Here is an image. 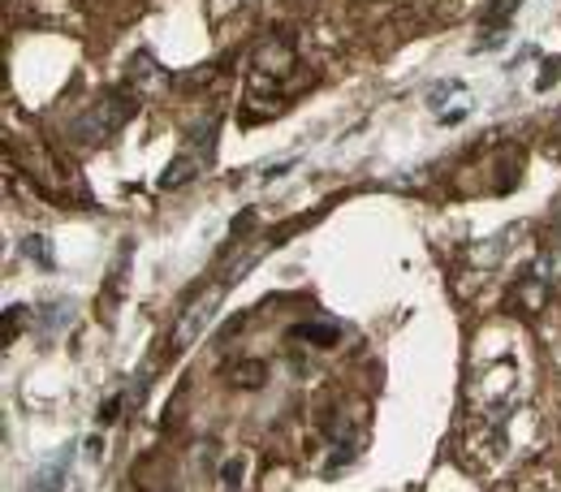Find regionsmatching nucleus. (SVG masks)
<instances>
[{"instance_id": "nucleus-8", "label": "nucleus", "mask_w": 561, "mask_h": 492, "mask_svg": "<svg viewBox=\"0 0 561 492\" xmlns=\"http://www.w3.org/2000/svg\"><path fill=\"white\" fill-rule=\"evenodd\" d=\"M122 415V398H113V402H104V411H100V423H113Z\"/></svg>"}, {"instance_id": "nucleus-2", "label": "nucleus", "mask_w": 561, "mask_h": 492, "mask_svg": "<svg viewBox=\"0 0 561 492\" xmlns=\"http://www.w3.org/2000/svg\"><path fill=\"white\" fill-rule=\"evenodd\" d=\"M117 100H122V95H108V100H100L95 108H87V113L70 126L73 142L95 147V142H104L108 135H117V126L135 113V104H122V108H117Z\"/></svg>"}, {"instance_id": "nucleus-1", "label": "nucleus", "mask_w": 561, "mask_h": 492, "mask_svg": "<svg viewBox=\"0 0 561 492\" xmlns=\"http://www.w3.org/2000/svg\"><path fill=\"white\" fill-rule=\"evenodd\" d=\"M216 130H220V117H204L199 126H191L186 147L178 151V160H173V164H169V173L160 178V186H164V191H173V186H182V182H191V178H199V173L208 169L211 147H216Z\"/></svg>"}, {"instance_id": "nucleus-3", "label": "nucleus", "mask_w": 561, "mask_h": 492, "mask_svg": "<svg viewBox=\"0 0 561 492\" xmlns=\"http://www.w3.org/2000/svg\"><path fill=\"white\" fill-rule=\"evenodd\" d=\"M229 289H233L229 282L211 285L199 302H191V307L182 311V320H178V329H173V337H169V342H173V354L191 351V346L199 342V333L211 324V316L220 311V302H225V294H229Z\"/></svg>"}, {"instance_id": "nucleus-7", "label": "nucleus", "mask_w": 561, "mask_h": 492, "mask_svg": "<svg viewBox=\"0 0 561 492\" xmlns=\"http://www.w3.org/2000/svg\"><path fill=\"white\" fill-rule=\"evenodd\" d=\"M225 489H242V458H233V462H225Z\"/></svg>"}, {"instance_id": "nucleus-5", "label": "nucleus", "mask_w": 561, "mask_h": 492, "mask_svg": "<svg viewBox=\"0 0 561 492\" xmlns=\"http://www.w3.org/2000/svg\"><path fill=\"white\" fill-rule=\"evenodd\" d=\"M229 376H233V380H229L233 389H260V385L268 380V367H264V363H233Z\"/></svg>"}, {"instance_id": "nucleus-4", "label": "nucleus", "mask_w": 561, "mask_h": 492, "mask_svg": "<svg viewBox=\"0 0 561 492\" xmlns=\"http://www.w3.org/2000/svg\"><path fill=\"white\" fill-rule=\"evenodd\" d=\"M289 337H294V342H311V346L329 351V346H337V342H342V329H337V324H320V320H316V324H294V329H289Z\"/></svg>"}, {"instance_id": "nucleus-6", "label": "nucleus", "mask_w": 561, "mask_h": 492, "mask_svg": "<svg viewBox=\"0 0 561 492\" xmlns=\"http://www.w3.org/2000/svg\"><path fill=\"white\" fill-rule=\"evenodd\" d=\"M523 0H492L489 9H484V31H492V26H505L510 18H514V9H518Z\"/></svg>"}]
</instances>
